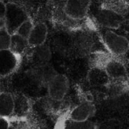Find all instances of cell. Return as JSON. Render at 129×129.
<instances>
[{
	"mask_svg": "<svg viewBox=\"0 0 129 129\" xmlns=\"http://www.w3.org/2000/svg\"><path fill=\"white\" fill-rule=\"evenodd\" d=\"M104 41L109 50L115 55L124 54L128 51V41L125 37L112 31H107L104 35Z\"/></svg>",
	"mask_w": 129,
	"mask_h": 129,
	"instance_id": "3",
	"label": "cell"
},
{
	"mask_svg": "<svg viewBox=\"0 0 129 129\" xmlns=\"http://www.w3.org/2000/svg\"><path fill=\"white\" fill-rule=\"evenodd\" d=\"M4 20L5 29L10 35H12L16 33L21 24L28 20V16L26 13L18 5L13 3H8L5 4Z\"/></svg>",
	"mask_w": 129,
	"mask_h": 129,
	"instance_id": "1",
	"label": "cell"
},
{
	"mask_svg": "<svg viewBox=\"0 0 129 129\" xmlns=\"http://www.w3.org/2000/svg\"><path fill=\"white\" fill-rule=\"evenodd\" d=\"M124 3H125L126 5H128V0H122Z\"/></svg>",
	"mask_w": 129,
	"mask_h": 129,
	"instance_id": "21",
	"label": "cell"
},
{
	"mask_svg": "<svg viewBox=\"0 0 129 129\" xmlns=\"http://www.w3.org/2000/svg\"><path fill=\"white\" fill-rule=\"evenodd\" d=\"M5 13V4L3 1H0V19L4 18Z\"/></svg>",
	"mask_w": 129,
	"mask_h": 129,
	"instance_id": "19",
	"label": "cell"
},
{
	"mask_svg": "<svg viewBox=\"0 0 129 129\" xmlns=\"http://www.w3.org/2000/svg\"><path fill=\"white\" fill-rule=\"evenodd\" d=\"M14 98L10 93H0V117H9L13 113Z\"/></svg>",
	"mask_w": 129,
	"mask_h": 129,
	"instance_id": "12",
	"label": "cell"
},
{
	"mask_svg": "<svg viewBox=\"0 0 129 129\" xmlns=\"http://www.w3.org/2000/svg\"><path fill=\"white\" fill-rule=\"evenodd\" d=\"M57 74L55 69L49 64L35 67L30 71L31 77L34 81L39 84L47 86Z\"/></svg>",
	"mask_w": 129,
	"mask_h": 129,
	"instance_id": "7",
	"label": "cell"
},
{
	"mask_svg": "<svg viewBox=\"0 0 129 129\" xmlns=\"http://www.w3.org/2000/svg\"><path fill=\"white\" fill-rule=\"evenodd\" d=\"M31 59L35 64V67L49 64L51 59V52L49 47L44 44L34 47Z\"/></svg>",
	"mask_w": 129,
	"mask_h": 129,
	"instance_id": "9",
	"label": "cell"
},
{
	"mask_svg": "<svg viewBox=\"0 0 129 129\" xmlns=\"http://www.w3.org/2000/svg\"><path fill=\"white\" fill-rule=\"evenodd\" d=\"M34 25L31 23L30 20H27L24 21L22 24L20 25V26L18 28L15 34H18L22 37L25 39H28L29 35H30V32H31Z\"/></svg>",
	"mask_w": 129,
	"mask_h": 129,
	"instance_id": "16",
	"label": "cell"
},
{
	"mask_svg": "<svg viewBox=\"0 0 129 129\" xmlns=\"http://www.w3.org/2000/svg\"><path fill=\"white\" fill-rule=\"evenodd\" d=\"M90 3L91 0H67L64 11L71 18L81 20L87 15Z\"/></svg>",
	"mask_w": 129,
	"mask_h": 129,
	"instance_id": "4",
	"label": "cell"
},
{
	"mask_svg": "<svg viewBox=\"0 0 129 129\" xmlns=\"http://www.w3.org/2000/svg\"><path fill=\"white\" fill-rule=\"evenodd\" d=\"M95 112V107L91 102H85L74 108L70 115V118L76 121L86 120Z\"/></svg>",
	"mask_w": 129,
	"mask_h": 129,
	"instance_id": "10",
	"label": "cell"
},
{
	"mask_svg": "<svg viewBox=\"0 0 129 129\" xmlns=\"http://www.w3.org/2000/svg\"><path fill=\"white\" fill-rule=\"evenodd\" d=\"M96 20L103 26L111 28H117L122 22V15L110 9H101L96 15Z\"/></svg>",
	"mask_w": 129,
	"mask_h": 129,
	"instance_id": "5",
	"label": "cell"
},
{
	"mask_svg": "<svg viewBox=\"0 0 129 129\" xmlns=\"http://www.w3.org/2000/svg\"><path fill=\"white\" fill-rule=\"evenodd\" d=\"M105 72L109 78L118 79L127 76V71L124 65L118 60H110L105 66Z\"/></svg>",
	"mask_w": 129,
	"mask_h": 129,
	"instance_id": "11",
	"label": "cell"
},
{
	"mask_svg": "<svg viewBox=\"0 0 129 129\" xmlns=\"http://www.w3.org/2000/svg\"><path fill=\"white\" fill-rule=\"evenodd\" d=\"M5 28V22L4 18L0 19V30Z\"/></svg>",
	"mask_w": 129,
	"mask_h": 129,
	"instance_id": "20",
	"label": "cell"
},
{
	"mask_svg": "<svg viewBox=\"0 0 129 129\" xmlns=\"http://www.w3.org/2000/svg\"><path fill=\"white\" fill-rule=\"evenodd\" d=\"M1 76H0V93H1Z\"/></svg>",
	"mask_w": 129,
	"mask_h": 129,
	"instance_id": "22",
	"label": "cell"
},
{
	"mask_svg": "<svg viewBox=\"0 0 129 129\" xmlns=\"http://www.w3.org/2000/svg\"><path fill=\"white\" fill-rule=\"evenodd\" d=\"M9 123L5 117H0V129H8Z\"/></svg>",
	"mask_w": 129,
	"mask_h": 129,
	"instance_id": "18",
	"label": "cell"
},
{
	"mask_svg": "<svg viewBox=\"0 0 129 129\" xmlns=\"http://www.w3.org/2000/svg\"><path fill=\"white\" fill-rule=\"evenodd\" d=\"M48 91L50 98L56 101L64 98L69 89V81L65 75L57 74L48 84Z\"/></svg>",
	"mask_w": 129,
	"mask_h": 129,
	"instance_id": "2",
	"label": "cell"
},
{
	"mask_svg": "<svg viewBox=\"0 0 129 129\" xmlns=\"http://www.w3.org/2000/svg\"><path fill=\"white\" fill-rule=\"evenodd\" d=\"M64 129H96V125L88 120L76 121L70 119L66 122Z\"/></svg>",
	"mask_w": 129,
	"mask_h": 129,
	"instance_id": "15",
	"label": "cell"
},
{
	"mask_svg": "<svg viewBox=\"0 0 129 129\" xmlns=\"http://www.w3.org/2000/svg\"><path fill=\"white\" fill-rule=\"evenodd\" d=\"M27 39L22 37L17 34L11 35L9 49L16 55L23 54L28 46Z\"/></svg>",
	"mask_w": 129,
	"mask_h": 129,
	"instance_id": "13",
	"label": "cell"
},
{
	"mask_svg": "<svg viewBox=\"0 0 129 129\" xmlns=\"http://www.w3.org/2000/svg\"><path fill=\"white\" fill-rule=\"evenodd\" d=\"M47 27L44 23L34 25L27 39L28 45L35 47L44 44L47 36Z\"/></svg>",
	"mask_w": 129,
	"mask_h": 129,
	"instance_id": "8",
	"label": "cell"
},
{
	"mask_svg": "<svg viewBox=\"0 0 129 129\" xmlns=\"http://www.w3.org/2000/svg\"><path fill=\"white\" fill-rule=\"evenodd\" d=\"M17 64V55L10 49L0 50V76L5 77L11 74Z\"/></svg>",
	"mask_w": 129,
	"mask_h": 129,
	"instance_id": "6",
	"label": "cell"
},
{
	"mask_svg": "<svg viewBox=\"0 0 129 129\" xmlns=\"http://www.w3.org/2000/svg\"><path fill=\"white\" fill-rule=\"evenodd\" d=\"M74 44L79 54L86 55L91 49L93 40L88 34H81L76 39Z\"/></svg>",
	"mask_w": 129,
	"mask_h": 129,
	"instance_id": "14",
	"label": "cell"
},
{
	"mask_svg": "<svg viewBox=\"0 0 129 129\" xmlns=\"http://www.w3.org/2000/svg\"><path fill=\"white\" fill-rule=\"evenodd\" d=\"M11 35L5 28L0 30V50L9 49Z\"/></svg>",
	"mask_w": 129,
	"mask_h": 129,
	"instance_id": "17",
	"label": "cell"
},
{
	"mask_svg": "<svg viewBox=\"0 0 129 129\" xmlns=\"http://www.w3.org/2000/svg\"><path fill=\"white\" fill-rule=\"evenodd\" d=\"M4 1H5V0H0V1H3V2Z\"/></svg>",
	"mask_w": 129,
	"mask_h": 129,
	"instance_id": "23",
	"label": "cell"
}]
</instances>
